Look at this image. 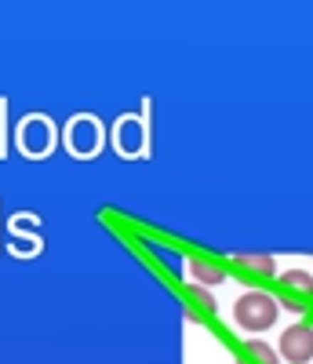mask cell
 <instances>
[{
    "label": "cell",
    "instance_id": "cell-10",
    "mask_svg": "<svg viewBox=\"0 0 313 364\" xmlns=\"http://www.w3.org/2000/svg\"><path fill=\"white\" fill-rule=\"evenodd\" d=\"M190 295H193V302H197L201 310H215V299H211L204 288H190Z\"/></svg>",
    "mask_w": 313,
    "mask_h": 364
},
{
    "label": "cell",
    "instance_id": "cell-9",
    "mask_svg": "<svg viewBox=\"0 0 313 364\" xmlns=\"http://www.w3.org/2000/svg\"><path fill=\"white\" fill-rule=\"evenodd\" d=\"M280 284L295 288V291H313V273H306V269H288L285 277H280Z\"/></svg>",
    "mask_w": 313,
    "mask_h": 364
},
{
    "label": "cell",
    "instance_id": "cell-5",
    "mask_svg": "<svg viewBox=\"0 0 313 364\" xmlns=\"http://www.w3.org/2000/svg\"><path fill=\"white\" fill-rule=\"evenodd\" d=\"M142 142H146L142 120H139V117H120V120H117V128H113V146H117V154L135 157L139 149H142Z\"/></svg>",
    "mask_w": 313,
    "mask_h": 364
},
{
    "label": "cell",
    "instance_id": "cell-7",
    "mask_svg": "<svg viewBox=\"0 0 313 364\" xmlns=\"http://www.w3.org/2000/svg\"><path fill=\"white\" fill-rule=\"evenodd\" d=\"M244 357H248V364H280V353L270 346V343H262V339H252L244 346Z\"/></svg>",
    "mask_w": 313,
    "mask_h": 364
},
{
    "label": "cell",
    "instance_id": "cell-2",
    "mask_svg": "<svg viewBox=\"0 0 313 364\" xmlns=\"http://www.w3.org/2000/svg\"><path fill=\"white\" fill-rule=\"evenodd\" d=\"M18 146L26 157H48L55 146V128L48 117H26L18 124Z\"/></svg>",
    "mask_w": 313,
    "mask_h": 364
},
{
    "label": "cell",
    "instance_id": "cell-8",
    "mask_svg": "<svg viewBox=\"0 0 313 364\" xmlns=\"http://www.w3.org/2000/svg\"><path fill=\"white\" fill-rule=\"evenodd\" d=\"M237 266H244L255 277H266V273H273V255H237Z\"/></svg>",
    "mask_w": 313,
    "mask_h": 364
},
{
    "label": "cell",
    "instance_id": "cell-4",
    "mask_svg": "<svg viewBox=\"0 0 313 364\" xmlns=\"http://www.w3.org/2000/svg\"><path fill=\"white\" fill-rule=\"evenodd\" d=\"M280 360H288V364L313 360V324H292L280 336Z\"/></svg>",
    "mask_w": 313,
    "mask_h": 364
},
{
    "label": "cell",
    "instance_id": "cell-6",
    "mask_svg": "<svg viewBox=\"0 0 313 364\" xmlns=\"http://www.w3.org/2000/svg\"><path fill=\"white\" fill-rule=\"evenodd\" d=\"M190 273H193V281H201V284L226 281V266H218V262H211V259H193V262H190Z\"/></svg>",
    "mask_w": 313,
    "mask_h": 364
},
{
    "label": "cell",
    "instance_id": "cell-1",
    "mask_svg": "<svg viewBox=\"0 0 313 364\" xmlns=\"http://www.w3.org/2000/svg\"><path fill=\"white\" fill-rule=\"evenodd\" d=\"M233 321L244 331L259 336V331H266V328L277 324V299L266 295V291H244L237 299V306H233Z\"/></svg>",
    "mask_w": 313,
    "mask_h": 364
},
{
    "label": "cell",
    "instance_id": "cell-3",
    "mask_svg": "<svg viewBox=\"0 0 313 364\" xmlns=\"http://www.w3.org/2000/svg\"><path fill=\"white\" fill-rule=\"evenodd\" d=\"M66 146L73 157H95L102 149V128L95 117H73L66 128Z\"/></svg>",
    "mask_w": 313,
    "mask_h": 364
}]
</instances>
